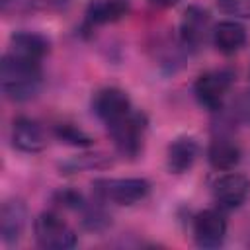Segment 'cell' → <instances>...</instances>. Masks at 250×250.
<instances>
[{"instance_id": "6da1fadb", "label": "cell", "mask_w": 250, "mask_h": 250, "mask_svg": "<svg viewBox=\"0 0 250 250\" xmlns=\"http://www.w3.org/2000/svg\"><path fill=\"white\" fill-rule=\"evenodd\" d=\"M43 86L41 62L20 59L12 53L2 57L0 64V88L12 102H27L39 94Z\"/></svg>"}, {"instance_id": "7a4b0ae2", "label": "cell", "mask_w": 250, "mask_h": 250, "mask_svg": "<svg viewBox=\"0 0 250 250\" xmlns=\"http://www.w3.org/2000/svg\"><path fill=\"white\" fill-rule=\"evenodd\" d=\"M107 133L117 148V152L125 158H137L145 145L146 133V117L139 111H131L115 123L107 125Z\"/></svg>"}, {"instance_id": "3957f363", "label": "cell", "mask_w": 250, "mask_h": 250, "mask_svg": "<svg viewBox=\"0 0 250 250\" xmlns=\"http://www.w3.org/2000/svg\"><path fill=\"white\" fill-rule=\"evenodd\" d=\"M35 242L47 250H66L76 246V230L55 211H43L33 223Z\"/></svg>"}, {"instance_id": "277c9868", "label": "cell", "mask_w": 250, "mask_h": 250, "mask_svg": "<svg viewBox=\"0 0 250 250\" xmlns=\"http://www.w3.org/2000/svg\"><path fill=\"white\" fill-rule=\"evenodd\" d=\"M92 188L102 201L135 205L148 195L150 184L145 178H100L92 182Z\"/></svg>"}, {"instance_id": "5b68a950", "label": "cell", "mask_w": 250, "mask_h": 250, "mask_svg": "<svg viewBox=\"0 0 250 250\" xmlns=\"http://www.w3.org/2000/svg\"><path fill=\"white\" fill-rule=\"evenodd\" d=\"M232 78H234L232 72L227 68L209 70V72L199 74L193 84V94L199 105L209 111H219L232 86Z\"/></svg>"}, {"instance_id": "8992f818", "label": "cell", "mask_w": 250, "mask_h": 250, "mask_svg": "<svg viewBox=\"0 0 250 250\" xmlns=\"http://www.w3.org/2000/svg\"><path fill=\"white\" fill-rule=\"evenodd\" d=\"M213 35L211 16L201 6H188L180 20V41L186 49H199Z\"/></svg>"}, {"instance_id": "52a82bcc", "label": "cell", "mask_w": 250, "mask_h": 250, "mask_svg": "<svg viewBox=\"0 0 250 250\" xmlns=\"http://www.w3.org/2000/svg\"><path fill=\"white\" fill-rule=\"evenodd\" d=\"M92 109H94L96 117L102 123H105V127L133 111L127 92L121 90V88H113V86L102 88V90H98L94 94Z\"/></svg>"}, {"instance_id": "ba28073f", "label": "cell", "mask_w": 250, "mask_h": 250, "mask_svg": "<svg viewBox=\"0 0 250 250\" xmlns=\"http://www.w3.org/2000/svg\"><path fill=\"white\" fill-rule=\"evenodd\" d=\"M213 199L223 209H236L240 207L250 195V182L244 174L227 172L213 182Z\"/></svg>"}, {"instance_id": "9c48e42d", "label": "cell", "mask_w": 250, "mask_h": 250, "mask_svg": "<svg viewBox=\"0 0 250 250\" xmlns=\"http://www.w3.org/2000/svg\"><path fill=\"white\" fill-rule=\"evenodd\" d=\"M227 236V221L217 209H205L193 219V238L199 248H219Z\"/></svg>"}, {"instance_id": "30bf717a", "label": "cell", "mask_w": 250, "mask_h": 250, "mask_svg": "<svg viewBox=\"0 0 250 250\" xmlns=\"http://www.w3.org/2000/svg\"><path fill=\"white\" fill-rule=\"evenodd\" d=\"M27 225V207L21 199H6L0 211V236L6 246H14L21 240Z\"/></svg>"}, {"instance_id": "8fae6325", "label": "cell", "mask_w": 250, "mask_h": 250, "mask_svg": "<svg viewBox=\"0 0 250 250\" xmlns=\"http://www.w3.org/2000/svg\"><path fill=\"white\" fill-rule=\"evenodd\" d=\"M10 141H12V146L18 148L20 152L35 154V152L45 150V146H47V133L41 127V123L29 119V117H20L12 125Z\"/></svg>"}, {"instance_id": "7c38bea8", "label": "cell", "mask_w": 250, "mask_h": 250, "mask_svg": "<svg viewBox=\"0 0 250 250\" xmlns=\"http://www.w3.org/2000/svg\"><path fill=\"white\" fill-rule=\"evenodd\" d=\"M199 156V143L195 137H178L174 139L166 148V168L170 174H186L191 170Z\"/></svg>"}, {"instance_id": "4fadbf2b", "label": "cell", "mask_w": 250, "mask_h": 250, "mask_svg": "<svg viewBox=\"0 0 250 250\" xmlns=\"http://www.w3.org/2000/svg\"><path fill=\"white\" fill-rule=\"evenodd\" d=\"M51 43L45 35L35 33V31H16L10 37V51L12 55L20 57V59H27V61H35L41 62V59L49 53Z\"/></svg>"}, {"instance_id": "5bb4252c", "label": "cell", "mask_w": 250, "mask_h": 250, "mask_svg": "<svg viewBox=\"0 0 250 250\" xmlns=\"http://www.w3.org/2000/svg\"><path fill=\"white\" fill-rule=\"evenodd\" d=\"M211 39H213V45L217 47V51H221L223 55H232L246 45L248 33L242 23H238L234 20H223L213 27Z\"/></svg>"}, {"instance_id": "9a60e30c", "label": "cell", "mask_w": 250, "mask_h": 250, "mask_svg": "<svg viewBox=\"0 0 250 250\" xmlns=\"http://www.w3.org/2000/svg\"><path fill=\"white\" fill-rule=\"evenodd\" d=\"M240 146L227 137H217L211 141L209 148H207V160L211 164V168L219 170V172H230L238 166L240 162Z\"/></svg>"}, {"instance_id": "2e32d148", "label": "cell", "mask_w": 250, "mask_h": 250, "mask_svg": "<svg viewBox=\"0 0 250 250\" xmlns=\"http://www.w3.org/2000/svg\"><path fill=\"white\" fill-rule=\"evenodd\" d=\"M129 12V0H92L86 8L88 25H105L121 20Z\"/></svg>"}, {"instance_id": "e0dca14e", "label": "cell", "mask_w": 250, "mask_h": 250, "mask_svg": "<svg viewBox=\"0 0 250 250\" xmlns=\"http://www.w3.org/2000/svg\"><path fill=\"white\" fill-rule=\"evenodd\" d=\"M109 164H111V160L105 154L96 152V154H78V156H72V158L61 162L59 168H61L62 174H72V172H82V170H90V168H105Z\"/></svg>"}, {"instance_id": "ac0fdd59", "label": "cell", "mask_w": 250, "mask_h": 250, "mask_svg": "<svg viewBox=\"0 0 250 250\" xmlns=\"http://www.w3.org/2000/svg\"><path fill=\"white\" fill-rule=\"evenodd\" d=\"M55 137L64 143V145H72V146H90L92 145V139L82 131L78 129L76 125L72 123H59L55 127Z\"/></svg>"}, {"instance_id": "d6986e66", "label": "cell", "mask_w": 250, "mask_h": 250, "mask_svg": "<svg viewBox=\"0 0 250 250\" xmlns=\"http://www.w3.org/2000/svg\"><path fill=\"white\" fill-rule=\"evenodd\" d=\"M53 201L59 205V207H64V209H72V211H84V207L88 205L86 199L74 191V189H61L55 193Z\"/></svg>"}, {"instance_id": "ffe728a7", "label": "cell", "mask_w": 250, "mask_h": 250, "mask_svg": "<svg viewBox=\"0 0 250 250\" xmlns=\"http://www.w3.org/2000/svg\"><path fill=\"white\" fill-rule=\"evenodd\" d=\"M221 12L236 18H250V0H217Z\"/></svg>"}, {"instance_id": "44dd1931", "label": "cell", "mask_w": 250, "mask_h": 250, "mask_svg": "<svg viewBox=\"0 0 250 250\" xmlns=\"http://www.w3.org/2000/svg\"><path fill=\"white\" fill-rule=\"evenodd\" d=\"M232 113L236 115V119L250 123V92H244L236 102H234V109Z\"/></svg>"}, {"instance_id": "7402d4cb", "label": "cell", "mask_w": 250, "mask_h": 250, "mask_svg": "<svg viewBox=\"0 0 250 250\" xmlns=\"http://www.w3.org/2000/svg\"><path fill=\"white\" fill-rule=\"evenodd\" d=\"M150 4H154L158 8H170V6L178 4V0H150Z\"/></svg>"}]
</instances>
